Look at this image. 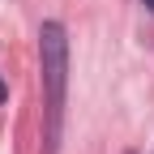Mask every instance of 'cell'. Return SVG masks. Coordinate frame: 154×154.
I'll list each match as a JSON object with an SVG mask.
<instances>
[{
	"mask_svg": "<svg viewBox=\"0 0 154 154\" xmlns=\"http://www.w3.org/2000/svg\"><path fill=\"white\" fill-rule=\"evenodd\" d=\"M38 77H43V154H56L69 103V34L60 22L38 26Z\"/></svg>",
	"mask_w": 154,
	"mask_h": 154,
	"instance_id": "1",
	"label": "cell"
},
{
	"mask_svg": "<svg viewBox=\"0 0 154 154\" xmlns=\"http://www.w3.org/2000/svg\"><path fill=\"white\" fill-rule=\"evenodd\" d=\"M0 99H5V82H0Z\"/></svg>",
	"mask_w": 154,
	"mask_h": 154,
	"instance_id": "3",
	"label": "cell"
},
{
	"mask_svg": "<svg viewBox=\"0 0 154 154\" xmlns=\"http://www.w3.org/2000/svg\"><path fill=\"white\" fill-rule=\"evenodd\" d=\"M141 5H146V9H150V13H154V0H141Z\"/></svg>",
	"mask_w": 154,
	"mask_h": 154,
	"instance_id": "2",
	"label": "cell"
}]
</instances>
